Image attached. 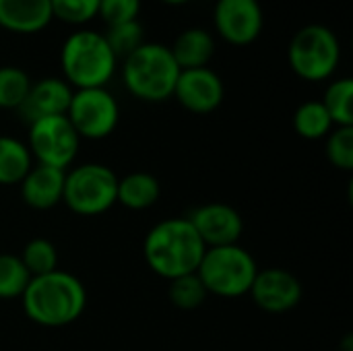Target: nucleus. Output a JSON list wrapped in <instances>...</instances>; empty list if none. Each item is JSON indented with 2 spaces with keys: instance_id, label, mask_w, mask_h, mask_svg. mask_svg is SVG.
I'll return each mask as SVG.
<instances>
[{
  "instance_id": "f257e3e1",
  "label": "nucleus",
  "mask_w": 353,
  "mask_h": 351,
  "mask_svg": "<svg viewBox=\"0 0 353 351\" xmlns=\"http://www.w3.org/2000/svg\"><path fill=\"white\" fill-rule=\"evenodd\" d=\"M23 310L39 327H66L81 319L87 308V290L79 277L68 271H52L31 277L21 296Z\"/></svg>"
},
{
  "instance_id": "f03ea898",
  "label": "nucleus",
  "mask_w": 353,
  "mask_h": 351,
  "mask_svg": "<svg viewBox=\"0 0 353 351\" xmlns=\"http://www.w3.org/2000/svg\"><path fill=\"white\" fill-rule=\"evenodd\" d=\"M205 250L207 246L186 217H170L155 223L143 242L149 269L168 281L196 273Z\"/></svg>"
},
{
  "instance_id": "7ed1b4c3",
  "label": "nucleus",
  "mask_w": 353,
  "mask_h": 351,
  "mask_svg": "<svg viewBox=\"0 0 353 351\" xmlns=\"http://www.w3.org/2000/svg\"><path fill=\"white\" fill-rule=\"evenodd\" d=\"M60 68L72 89L105 87L118 68V58L95 29H74L60 48Z\"/></svg>"
},
{
  "instance_id": "20e7f679",
  "label": "nucleus",
  "mask_w": 353,
  "mask_h": 351,
  "mask_svg": "<svg viewBox=\"0 0 353 351\" xmlns=\"http://www.w3.org/2000/svg\"><path fill=\"white\" fill-rule=\"evenodd\" d=\"M178 74L180 66L170 46L159 41H145L122 60V83L126 91L141 101L159 103L170 99Z\"/></svg>"
},
{
  "instance_id": "39448f33",
  "label": "nucleus",
  "mask_w": 353,
  "mask_h": 351,
  "mask_svg": "<svg viewBox=\"0 0 353 351\" xmlns=\"http://www.w3.org/2000/svg\"><path fill=\"white\" fill-rule=\"evenodd\" d=\"M256 273L259 265L254 257L240 244L207 248L196 269L207 294L219 298L246 296Z\"/></svg>"
},
{
  "instance_id": "423d86ee",
  "label": "nucleus",
  "mask_w": 353,
  "mask_h": 351,
  "mask_svg": "<svg viewBox=\"0 0 353 351\" xmlns=\"http://www.w3.org/2000/svg\"><path fill=\"white\" fill-rule=\"evenodd\" d=\"M292 70L308 83H321L335 74L341 62V43L337 33L321 23L298 29L288 46Z\"/></svg>"
},
{
  "instance_id": "0eeeda50",
  "label": "nucleus",
  "mask_w": 353,
  "mask_h": 351,
  "mask_svg": "<svg viewBox=\"0 0 353 351\" xmlns=\"http://www.w3.org/2000/svg\"><path fill=\"white\" fill-rule=\"evenodd\" d=\"M118 176L103 163H81L66 172L62 203L81 217H95L116 205Z\"/></svg>"
},
{
  "instance_id": "6e6552de",
  "label": "nucleus",
  "mask_w": 353,
  "mask_h": 351,
  "mask_svg": "<svg viewBox=\"0 0 353 351\" xmlns=\"http://www.w3.org/2000/svg\"><path fill=\"white\" fill-rule=\"evenodd\" d=\"M66 118L79 139L101 141L116 130L120 122V106L105 87L74 89Z\"/></svg>"
},
{
  "instance_id": "1a4fd4ad",
  "label": "nucleus",
  "mask_w": 353,
  "mask_h": 351,
  "mask_svg": "<svg viewBox=\"0 0 353 351\" xmlns=\"http://www.w3.org/2000/svg\"><path fill=\"white\" fill-rule=\"evenodd\" d=\"M25 145L33 161L41 166L66 170L79 153L81 139L64 114V116H46L31 122Z\"/></svg>"
},
{
  "instance_id": "9d476101",
  "label": "nucleus",
  "mask_w": 353,
  "mask_h": 351,
  "mask_svg": "<svg viewBox=\"0 0 353 351\" xmlns=\"http://www.w3.org/2000/svg\"><path fill=\"white\" fill-rule=\"evenodd\" d=\"M265 14L259 0H217L213 27L232 46H250L263 33Z\"/></svg>"
},
{
  "instance_id": "9b49d317",
  "label": "nucleus",
  "mask_w": 353,
  "mask_h": 351,
  "mask_svg": "<svg viewBox=\"0 0 353 351\" xmlns=\"http://www.w3.org/2000/svg\"><path fill=\"white\" fill-rule=\"evenodd\" d=\"M186 219L207 248L238 244L244 232V219L240 211L228 203H205L194 207Z\"/></svg>"
},
{
  "instance_id": "f8f14e48",
  "label": "nucleus",
  "mask_w": 353,
  "mask_h": 351,
  "mask_svg": "<svg viewBox=\"0 0 353 351\" xmlns=\"http://www.w3.org/2000/svg\"><path fill=\"white\" fill-rule=\"evenodd\" d=\"M248 294L261 310L271 314H283L300 304L304 290L294 273L281 267H271L263 271L259 269Z\"/></svg>"
},
{
  "instance_id": "ddd939ff",
  "label": "nucleus",
  "mask_w": 353,
  "mask_h": 351,
  "mask_svg": "<svg viewBox=\"0 0 353 351\" xmlns=\"http://www.w3.org/2000/svg\"><path fill=\"white\" fill-rule=\"evenodd\" d=\"M172 97L192 114H211L223 103L225 87L213 68H188L180 70Z\"/></svg>"
},
{
  "instance_id": "4468645a",
  "label": "nucleus",
  "mask_w": 353,
  "mask_h": 351,
  "mask_svg": "<svg viewBox=\"0 0 353 351\" xmlns=\"http://www.w3.org/2000/svg\"><path fill=\"white\" fill-rule=\"evenodd\" d=\"M72 87L58 77H46L37 83H31V89L17 110L21 120L27 124L46 118V116H64L70 99H72Z\"/></svg>"
},
{
  "instance_id": "2eb2a0df",
  "label": "nucleus",
  "mask_w": 353,
  "mask_h": 351,
  "mask_svg": "<svg viewBox=\"0 0 353 351\" xmlns=\"http://www.w3.org/2000/svg\"><path fill=\"white\" fill-rule=\"evenodd\" d=\"M64 176H66V170L33 163L19 184L23 203L35 211L54 209L58 203H62Z\"/></svg>"
},
{
  "instance_id": "dca6fc26",
  "label": "nucleus",
  "mask_w": 353,
  "mask_h": 351,
  "mask_svg": "<svg viewBox=\"0 0 353 351\" xmlns=\"http://www.w3.org/2000/svg\"><path fill=\"white\" fill-rule=\"evenodd\" d=\"M50 0H0V29L33 35L52 23Z\"/></svg>"
},
{
  "instance_id": "f3484780",
  "label": "nucleus",
  "mask_w": 353,
  "mask_h": 351,
  "mask_svg": "<svg viewBox=\"0 0 353 351\" xmlns=\"http://www.w3.org/2000/svg\"><path fill=\"white\" fill-rule=\"evenodd\" d=\"M170 50L180 70L203 68V66H209L215 54V39L203 27H188L182 33H178Z\"/></svg>"
},
{
  "instance_id": "a211bd4d",
  "label": "nucleus",
  "mask_w": 353,
  "mask_h": 351,
  "mask_svg": "<svg viewBox=\"0 0 353 351\" xmlns=\"http://www.w3.org/2000/svg\"><path fill=\"white\" fill-rule=\"evenodd\" d=\"M161 197L159 180L149 172H130L124 178H118L116 203L130 211H145L153 207Z\"/></svg>"
},
{
  "instance_id": "6ab92c4d",
  "label": "nucleus",
  "mask_w": 353,
  "mask_h": 351,
  "mask_svg": "<svg viewBox=\"0 0 353 351\" xmlns=\"http://www.w3.org/2000/svg\"><path fill=\"white\" fill-rule=\"evenodd\" d=\"M33 157L27 145L14 137L0 134V184H21L25 174L31 170Z\"/></svg>"
},
{
  "instance_id": "aec40b11",
  "label": "nucleus",
  "mask_w": 353,
  "mask_h": 351,
  "mask_svg": "<svg viewBox=\"0 0 353 351\" xmlns=\"http://www.w3.org/2000/svg\"><path fill=\"white\" fill-rule=\"evenodd\" d=\"M294 128L306 141H321L335 128L329 112L321 103V99H310L298 106L294 114Z\"/></svg>"
},
{
  "instance_id": "412c9836",
  "label": "nucleus",
  "mask_w": 353,
  "mask_h": 351,
  "mask_svg": "<svg viewBox=\"0 0 353 351\" xmlns=\"http://www.w3.org/2000/svg\"><path fill=\"white\" fill-rule=\"evenodd\" d=\"M321 103L325 106V110L329 112L331 120L335 126H353V81L350 77H341L335 79Z\"/></svg>"
},
{
  "instance_id": "4be33fe9",
  "label": "nucleus",
  "mask_w": 353,
  "mask_h": 351,
  "mask_svg": "<svg viewBox=\"0 0 353 351\" xmlns=\"http://www.w3.org/2000/svg\"><path fill=\"white\" fill-rule=\"evenodd\" d=\"M31 281L29 271L25 269L19 254H0V300L21 298Z\"/></svg>"
},
{
  "instance_id": "5701e85b",
  "label": "nucleus",
  "mask_w": 353,
  "mask_h": 351,
  "mask_svg": "<svg viewBox=\"0 0 353 351\" xmlns=\"http://www.w3.org/2000/svg\"><path fill=\"white\" fill-rule=\"evenodd\" d=\"M25 269L31 277H39L58 269V250L46 238H33L25 244L23 252L19 254Z\"/></svg>"
},
{
  "instance_id": "b1692460",
  "label": "nucleus",
  "mask_w": 353,
  "mask_h": 351,
  "mask_svg": "<svg viewBox=\"0 0 353 351\" xmlns=\"http://www.w3.org/2000/svg\"><path fill=\"white\" fill-rule=\"evenodd\" d=\"M31 89L29 74L19 66H0V110H19Z\"/></svg>"
},
{
  "instance_id": "393cba45",
  "label": "nucleus",
  "mask_w": 353,
  "mask_h": 351,
  "mask_svg": "<svg viewBox=\"0 0 353 351\" xmlns=\"http://www.w3.org/2000/svg\"><path fill=\"white\" fill-rule=\"evenodd\" d=\"M207 296L209 294H207V290H205V285L196 273H188V275L176 277V279H170L168 298L180 310L199 308L207 300Z\"/></svg>"
},
{
  "instance_id": "a878e982",
  "label": "nucleus",
  "mask_w": 353,
  "mask_h": 351,
  "mask_svg": "<svg viewBox=\"0 0 353 351\" xmlns=\"http://www.w3.org/2000/svg\"><path fill=\"white\" fill-rule=\"evenodd\" d=\"M103 35H105V41L118 60H124L141 43H145V29L139 23V19L128 21V23H120V25H112V27H108V31Z\"/></svg>"
},
{
  "instance_id": "bb28decb",
  "label": "nucleus",
  "mask_w": 353,
  "mask_h": 351,
  "mask_svg": "<svg viewBox=\"0 0 353 351\" xmlns=\"http://www.w3.org/2000/svg\"><path fill=\"white\" fill-rule=\"evenodd\" d=\"M327 159L333 168L352 172L353 170V126H335L327 134L325 145Z\"/></svg>"
},
{
  "instance_id": "cd10ccee",
  "label": "nucleus",
  "mask_w": 353,
  "mask_h": 351,
  "mask_svg": "<svg viewBox=\"0 0 353 351\" xmlns=\"http://www.w3.org/2000/svg\"><path fill=\"white\" fill-rule=\"evenodd\" d=\"M52 17L68 25H87L97 17L99 0H50Z\"/></svg>"
},
{
  "instance_id": "c85d7f7f",
  "label": "nucleus",
  "mask_w": 353,
  "mask_h": 351,
  "mask_svg": "<svg viewBox=\"0 0 353 351\" xmlns=\"http://www.w3.org/2000/svg\"><path fill=\"white\" fill-rule=\"evenodd\" d=\"M141 12V0H99L97 17L108 25H120L137 21Z\"/></svg>"
},
{
  "instance_id": "c756f323",
  "label": "nucleus",
  "mask_w": 353,
  "mask_h": 351,
  "mask_svg": "<svg viewBox=\"0 0 353 351\" xmlns=\"http://www.w3.org/2000/svg\"><path fill=\"white\" fill-rule=\"evenodd\" d=\"M163 4H170V6H180V4H186L190 0H161Z\"/></svg>"
}]
</instances>
